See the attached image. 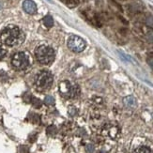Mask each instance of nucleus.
<instances>
[{"label": "nucleus", "instance_id": "obj_1", "mask_svg": "<svg viewBox=\"0 0 153 153\" xmlns=\"http://www.w3.org/2000/svg\"><path fill=\"white\" fill-rule=\"evenodd\" d=\"M1 41L9 46H17L23 43L25 39L24 32L15 25H8L1 32Z\"/></svg>", "mask_w": 153, "mask_h": 153}, {"label": "nucleus", "instance_id": "obj_2", "mask_svg": "<svg viewBox=\"0 0 153 153\" xmlns=\"http://www.w3.org/2000/svg\"><path fill=\"white\" fill-rule=\"evenodd\" d=\"M37 60L43 65H49L55 60V51L46 45L39 46L35 51Z\"/></svg>", "mask_w": 153, "mask_h": 153}, {"label": "nucleus", "instance_id": "obj_3", "mask_svg": "<svg viewBox=\"0 0 153 153\" xmlns=\"http://www.w3.org/2000/svg\"><path fill=\"white\" fill-rule=\"evenodd\" d=\"M59 92L65 98H76L80 94V89L78 85H72L67 80H65L59 85Z\"/></svg>", "mask_w": 153, "mask_h": 153}, {"label": "nucleus", "instance_id": "obj_4", "mask_svg": "<svg viewBox=\"0 0 153 153\" xmlns=\"http://www.w3.org/2000/svg\"><path fill=\"white\" fill-rule=\"evenodd\" d=\"M36 86L41 90L48 89L53 84V75L47 71H41L35 80Z\"/></svg>", "mask_w": 153, "mask_h": 153}, {"label": "nucleus", "instance_id": "obj_5", "mask_svg": "<svg viewBox=\"0 0 153 153\" xmlns=\"http://www.w3.org/2000/svg\"><path fill=\"white\" fill-rule=\"evenodd\" d=\"M11 64L16 70H20V71L25 70V69L27 68L28 65H29L28 56H26L25 53L19 52L12 56Z\"/></svg>", "mask_w": 153, "mask_h": 153}, {"label": "nucleus", "instance_id": "obj_6", "mask_svg": "<svg viewBox=\"0 0 153 153\" xmlns=\"http://www.w3.org/2000/svg\"><path fill=\"white\" fill-rule=\"evenodd\" d=\"M68 46L71 51L75 53H80L85 48V42L82 38L72 35L70 37L68 41Z\"/></svg>", "mask_w": 153, "mask_h": 153}, {"label": "nucleus", "instance_id": "obj_7", "mask_svg": "<svg viewBox=\"0 0 153 153\" xmlns=\"http://www.w3.org/2000/svg\"><path fill=\"white\" fill-rule=\"evenodd\" d=\"M23 8L25 11L28 14H34L37 11V6L35 2H33L32 0H25L23 3Z\"/></svg>", "mask_w": 153, "mask_h": 153}, {"label": "nucleus", "instance_id": "obj_8", "mask_svg": "<svg viewBox=\"0 0 153 153\" xmlns=\"http://www.w3.org/2000/svg\"><path fill=\"white\" fill-rule=\"evenodd\" d=\"M136 99L134 96H127L123 99V103L128 108H134L136 106Z\"/></svg>", "mask_w": 153, "mask_h": 153}, {"label": "nucleus", "instance_id": "obj_9", "mask_svg": "<svg viewBox=\"0 0 153 153\" xmlns=\"http://www.w3.org/2000/svg\"><path fill=\"white\" fill-rule=\"evenodd\" d=\"M42 22H43V25L46 26V27H52L53 25H54V19H53L52 16L50 15H47V16H45L43 19H42Z\"/></svg>", "mask_w": 153, "mask_h": 153}, {"label": "nucleus", "instance_id": "obj_10", "mask_svg": "<svg viewBox=\"0 0 153 153\" xmlns=\"http://www.w3.org/2000/svg\"><path fill=\"white\" fill-rule=\"evenodd\" d=\"M134 153H153V151L149 148L146 147V146H142V147L137 148Z\"/></svg>", "mask_w": 153, "mask_h": 153}, {"label": "nucleus", "instance_id": "obj_11", "mask_svg": "<svg viewBox=\"0 0 153 153\" xmlns=\"http://www.w3.org/2000/svg\"><path fill=\"white\" fill-rule=\"evenodd\" d=\"M44 102L45 104H47V105H54L56 101H55V98L53 97V96H46L45 99H44Z\"/></svg>", "mask_w": 153, "mask_h": 153}, {"label": "nucleus", "instance_id": "obj_12", "mask_svg": "<svg viewBox=\"0 0 153 153\" xmlns=\"http://www.w3.org/2000/svg\"><path fill=\"white\" fill-rule=\"evenodd\" d=\"M56 131H57L56 127V126H54V125H51V126H49V127L47 128V134L49 135H51V136H54L56 134Z\"/></svg>", "mask_w": 153, "mask_h": 153}, {"label": "nucleus", "instance_id": "obj_13", "mask_svg": "<svg viewBox=\"0 0 153 153\" xmlns=\"http://www.w3.org/2000/svg\"><path fill=\"white\" fill-rule=\"evenodd\" d=\"M6 53H7L6 48L4 47V45H3L1 42H0V59H2V58L5 56Z\"/></svg>", "mask_w": 153, "mask_h": 153}, {"label": "nucleus", "instance_id": "obj_14", "mask_svg": "<svg viewBox=\"0 0 153 153\" xmlns=\"http://www.w3.org/2000/svg\"><path fill=\"white\" fill-rule=\"evenodd\" d=\"M32 103L36 108L41 107V105H42V102L39 101V99H36V98H32Z\"/></svg>", "mask_w": 153, "mask_h": 153}, {"label": "nucleus", "instance_id": "obj_15", "mask_svg": "<svg viewBox=\"0 0 153 153\" xmlns=\"http://www.w3.org/2000/svg\"><path fill=\"white\" fill-rule=\"evenodd\" d=\"M94 150H95V148L92 144H88L86 146V151H88V153H93Z\"/></svg>", "mask_w": 153, "mask_h": 153}, {"label": "nucleus", "instance_id": "obj_16", "mask_svg": "<svg viewBox=\"0 0 153 153\" xmlns=\"http://www.w3.org/2000/svg\"><path fill=\"white\" fill-rule=\"evenodd\" d=\"M118 54L120 55V56L123 58V59H125V61H131V58L129 56H127V55H125V54H123L122 52H118Z\"/></svg>", "mask_w": 153, "mask_h": 153}, {"label": "nucleus", "instance_id": "obj_17", "mask_svg": "<svg viewBox=\"0 0 153 153\" xmlns=\"http://www.w3.org/2000/svg\"><path fill=\"white\" fill-rule=\"evenodd\" d=\"M147 39L150 43H153V31H149L147 34Z\"/></svg>", "mask_w": 153, "mask_h": 153}, {"label": "nucleus", "instance_id": "obj_18", "mask_svg": "<svg viewBox=\"0 0 153 153\" xmlns=\"http://www.w3.org/2000/svg\"><path fill=\"white\" fill-rule=\"evenodd\" d=\"M147 25L149 26H151V27H153V16L148 17V19H147Z\"/></svg>", "mask_w": 153, "mask_h": 153}, {"label": "nucleus", "instance_id": "obj_19", "mask_svg": "<svg viewBox=\"0 0 153 153\" xmlns=\"http://www.w3.org/2000/svg\"><path fill=\"white\" fill-rule=\"evenodd\" d=\"M148 63H149V65L150 66V68L153 70V58H149V59H148Z\"/></svg>", "mask_w": 153, "mask_h": 153}, {"label": "nucleus", "instance_id": "obj_20", "mask_svg": "<svg viewBox=\"0 0 153 153\" xmlns=\"http://www.w3.org/2000/svg\"><path fill=\"white\" fill-rule=\"evenodd\" d=\"M1 7H2V4H1V2H0V9H1Z\"/></svg>", "mask_w": 153, "mask_h": 153}]
</instances>
